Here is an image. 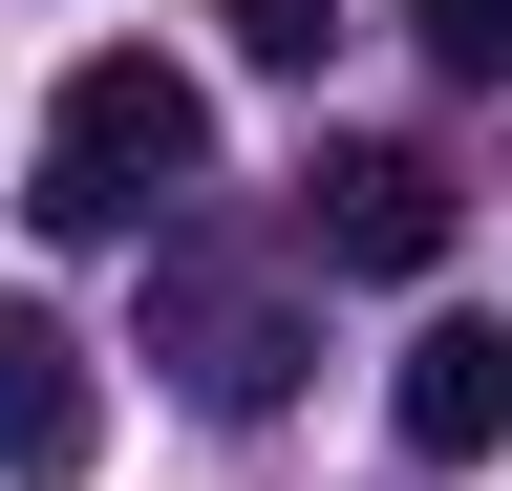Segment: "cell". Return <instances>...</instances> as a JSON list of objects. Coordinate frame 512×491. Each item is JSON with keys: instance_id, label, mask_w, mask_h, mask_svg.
Here are the masks:
<instances>
[{"instance_id": "cell-5", "label": "cell", "mask_w": 512, "mask_h": 491, "mask_svg": "<svg viewBox=\"0 0 512 491\" xmlns=\"http://www.w3.org/2000/svg\"><path fill=\"white\" fill-rule=\"evenodd\" d=\"M384 427H406L427 470L512 449V321H427V342H406V385H384Z\"/></svg>"}, {"instance_id": "cell-7", "label": "cell", "mask_w": 512, "mask_h": 491, "mask_svg": "<svg viewBox=\"0 0 512 491\" xmlns=\"http://www.w3.org/2000/svg\"><path fill=\"white\" fill-rule=\"evenodd\" d=\"M406 22H427V65H448V86H512V0H406Z\"/></svg>"}, {"instance_id": "cell-3", "label": "cell", "mask_w": 512, "mask_h": 491, "mask_svg": "<svg viewBox=\"0 0 512 491\" xmlns=\"http://www.w3.org/2000/svg\"><path fill=\"white\" fill-rule=\"evenodd\" d=\"M86 449H107V363L43 299H0V491H86Z\"/></svg>"}, {"instance_id": "cell-6", "label": "cell", "mask_w": 512, "mask_h": 491, "mask_svg": "<svg viewBox=\"0 0 512 491\" xmlns=\"http://www.w3.org/2000/svg\"><path fill=\"white\" fill-rule=\"evenodd\" d=\"M214 43H235V65H320V43H342V0H214Z\"/></svg>"}, {"instance_id": "cell-1", "label": "cell", "mask_w": 512, "mask_h": 491, "mask_svg": "<svg viewBox=\"0 0 512 491\" xmlns=\"http://www.w3.org/2000/svg\"><path fill=\"white\" fill-rule=\"evenodd\" d=\"M192 171H214V107H192V65L107 43V65H64V107H43V171H22V214H43V235H150Z\"/></svg>"}, {"instance_id": "cell-2", "label": "cell", "mask_w": 512, "mask_h": 491, "mask_svg": "<svg viewBox=\"0 0 512 491\" xmlns=\"http://www.w3.org/2000/svg\"><path fill=\"white\" fill-rule=\"evenodd\" d=\"M150 363H171L214 427H256L320 342H299V299H278V278H235V257H150Z\"/></svg>"}, {"instance_id": "cell-4", "label": "cell", "mask_w": 512, "mask_h": 491, "mask_svg": "<svg viewBox=\"0 0 512 491\" xmlns=\"http://www.w3.org/2000/svg\"><path fill=\"white\" fill-rule=\"evenodd\" d=\"M299 257L427 278V257H448V171H427V150H320V171H299Z\"/></svg>"}]
</instances>
